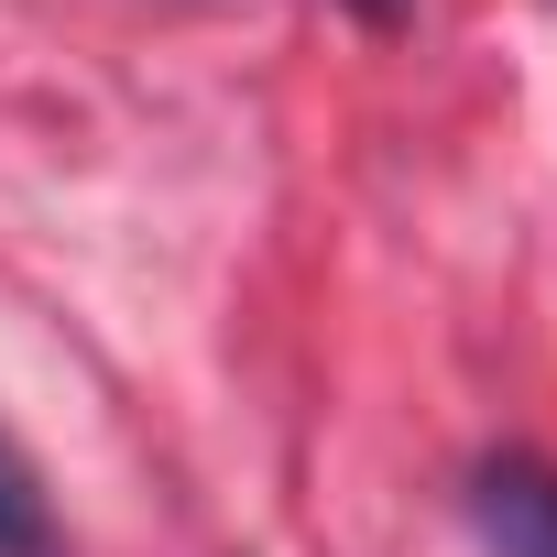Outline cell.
I'll use <instances>...</instances> for the list:
<instances>
[{"mask_svg": "<svg viewBox=\"0 0 557 557\" xmlns=\"http://www.w3.org/2000/svg\"><path fill=\"white\" fill-rule=\"evenodd\" d=\"M350 12H361V23H394V12H405V0H350Z\"/></svg>", "mask_w": 557, "mask_h": 557, "instance_id": "3957f363", "label": "cell"}, {"mask_svg": "<svg viewBox=\"0 0 557 557\" xmlns=\"http://www.w3.org/2000/svg\"><path fill=\"white\" fill-rule=\"evenodd\" d=\"M470 535H481V557H557V470L546 459H481Z\"/></svg>", "mask_w": 557, "mask_h": 557, "instance_id": "6da1fadb", "label": "cell"}, {"mask_svg": "<svg viewBox=\"0 0 557 557\" xmlns=\"http://www.w3.org/2000/svg\"><path fill=\"white\" fill-rule=\"evenodd\" d=\"M0 557H55V513H45V492L12 448H0Z\"/></svg>", "mask_w": 557, "mask_h": 557, "instance_id": "7a4b0ae2", "label": "cell"}]
</instances>
